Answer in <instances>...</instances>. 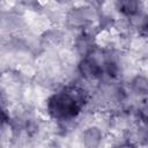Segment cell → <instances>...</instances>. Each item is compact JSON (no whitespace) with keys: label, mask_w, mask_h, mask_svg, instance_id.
<instances>
[{"label":"cell","mask_w":148,"mask_h":148,"mask_svg":"<svg viewBox=\"0 0 148 148\" xmlns=\"http://www.w3.org/2000/svg\"><path fill=\"white\" fill-rule=\"evenodd\" d=\"M76 72L79 77L91 87H98L103 79L102 62L92 54L81 57L76 64Z\"/></svg>","instance_id":"6da1fadb"},{"label":"cell","mask_w":148,"mask_h":148,"mask_svg":"<svg viewBox=\"0 0 148 148\" xmlns=\"http://www.w3.org/2000/svg\"><path fill=\"white\" fill-rule=\"evenodd\" d=\"M106 136H108V132L92 121L87 124L80 130L77 139L82 146L88 148H95L102 146L104 141H106Z\"/></svg>","instance_id":"7a4b0ae2"},{"label":"cell","mask_w":148,"mask_h":148,"mask_svg":"<svg viewBox=\"0 0 148 148\" xmlns=\"http://www.w3.org/2000/svg\"><path fill=\"white\" fill-rule=\"evenodd\" d=\"M126 82L127 90L133 99L142 101L148 98V74L139 71Z\"/></svg>","instance_id":"3957f363"},{"label":"cell","mask_w":148,"mask_h":148,"mask_svg":"<svg viewBox=\"0 0 148 148\" xmlns=\"http://www.w3.org/2000/svg\"><path fill=\"white\" fill-rule=\"evenodd\" d=\"M114 6L120 17L130 18L146 10L142 0H114Z\"/></svg>","instance_id":"277c9868"},{"label":"cell","mask_w":148,"mask_h":148,"mask_svg":"<svg viewBox=\"0 0 148 148\" xmlns=\"http://www.w3.org/2000/svg\"><path fill=\"white\" fill-rule=\"evenodd\" d=\"M47 1L53 2V3L58 5V6L64 7V8H68V7L73 6L74 3H76V1H77V0H47Z\"/></svg>","instance_id":"5b68a950"}]
</instances>
